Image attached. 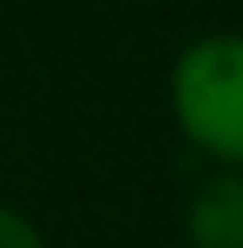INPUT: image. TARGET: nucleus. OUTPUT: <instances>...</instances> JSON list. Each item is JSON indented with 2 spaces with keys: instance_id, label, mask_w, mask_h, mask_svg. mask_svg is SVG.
<instances>
[{
  "instance_id": "f03ea898",
  "label": "nucleus",
  "mask_w": 243,
  "mask_h": 248,
  "mask_svg": "<svg viewBox=\"0 0 243 248\" xmlns=\"http://www.w3.org/2000/svg\"><path fill=\"white\" fill-rule=\"evenodd\" d=\"M191 248H243V174H206L185 206Z\"/></svg>"
},
{
  "instance_id": "7ed1b4c3",
  "label": "nucleus",
  "mask_w": 243,
  "mask_h": 248,
  "mask_svg": "<svg viewBox=\"0 0 243 248\" xmlns=\"http://www.w3.org/2000/svg\"><path fill=\"white\" fill-rule=\"evenodd\" d=\"M0 248H43V238H37V227L21 211L0 206Z\"/></svg>"
},
{
  "instance_id": "f257e3e1",
  "label": "nucleus",
  "mask_w": 243,
  "mask_h": 248,
  "mask_svg": "<svg viewBox=\"0 0 243 248\" xmlns=\"http://www.w3.org/2000/svg\"><path fill=\"white\" fill-rule=\"evenodd\" d=\"M175 116L201 153L243 164V37H201L180 53Z\"/></svg>"
}]
</instances>
